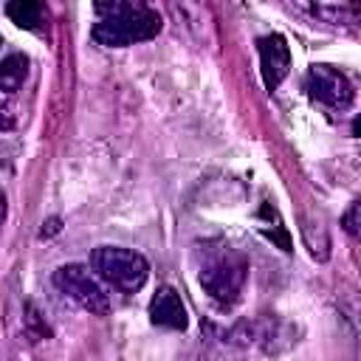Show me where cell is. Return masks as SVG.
<instances>
[{
    "mask_svg": "<svg viewBox=\"0 0 361 361\" xmlns=\"http://www.w3.org/2000/svg\"><path fill=\"white\" fill-rule=\"evenodd\" d=\"M54 231H59V220L54 217V220H48V228H42L39 231V237H48V234H54Z\"/></svg>",
    "mask_w": 361,
    "mask_h": 361,
    "instance_id": "4fadbf2b",
    "label": "cell"
},
{
    "mask_svg": "<svg viewBox=\"0 0 361 361\" xmlns=\"http://www.w3.org/2000/svg\"><path fill=\"white\" fill-rule=\"evenodd\" d=\"M0 42H3V39H0Z\"/></svg>",
    "mask_w": 361,
    "mask_h": 361,
    "instance_id": "9a60e30c",
    "label": "cell"
},
{
    "mask_svg": "<svg viewBox=\"0 0 361 361\" xmlns=\"http://www.w3.org/2000/svg\"><path fill=\"white\" fill-rule=\"evenodd\" d=\"M90 268L93 274L113 285L121 293H135L138 288H144L147 276H149V262L133 251V248H118V245H99L90 254Z\"/></svg>",
    "mask_w": 361,
    "mask_h": 361,
    "instance_id": "7a4b0ae2",
    "label": "cell"
},
{
    "mask_svg": "<svg viewBox=\"0 0 361 361\" xmlns=\"http://www.w3.org/2000/svg\"><path fill=\"white\" fill-rule=\"evenodd\" d=\"M6 14L14 25H20L25 31H39L45 23V8L37 0H14L6 6Z\"/></svg>",
    "mask_w": 361,
    "mask_h": 361,
    "instance_id": "ba28073f",
    "label": "cell"
},
{
    "mask_svg": "<svg viewBox=\"0 0 361 361\" xmlns=\"http://www.w3.org/2000/svg\"><path fill=\"white\" fill-rule=\"evenodd\" d=\"M28 76V56L25 54H8L0 62V90L3 93H14L20 90V85Z\"/></svg>",
    "mask_w": 361,
    "mask_h": 361,
    "instance_id": "9c48e42d",
    "label": "cell"
},
{
    "mask_svg": "<svg viewBox=\"0 0 361 361\" xmlns=\"http://www.w3.org/2000/svg\"><path fill=\"white\" fill-rule=\"evenodd\" d=\"M307 93L316 102H322V104H327L333 110H344L353 102V85H350V79L341 71L330 68V65H313L307 71Z\"/></svg>",
    "mask_w": 361,
    "mask_h": 361,
    "instance_id": "5b68a950",
    "label": "cell"
},
{
    "mask_svg": "<svg viewBox=\"0 0 361 361\" xmlns=\"http://www.w3.org/2000/svg\"><path fill=\"white\" fill-rule=\"evenodd\" d=\"M14 127V113L8 107V102L0 96V130H11Z\"/></svg>",
    "mask_w": 361,
    "mask_h": 361,
    "instance_id": "7c38bea8",
    "label": "cell"
},
{
    "mask_svg": "<svg viewBox=\"0 0 361 361\" xmlns=\"http://www.w3.org/2000/svg\"><path fill=\"white\" fill-rule=\"evenodd\" d=\"M259 45V68H262V82L268 90H276L282 85V79L290 71V48L285 42V37L279 34H268L257 39Z\"/></svg>",
    "mask_w": 361,
    "mask_h": 361,
    "instance_id": "8992f818",
    "label": "cell"
},
{
    "mask_svg": "<svg viewBox=\"0 0 361 361\" xmlns=\"http://www.w3.org/2000/svg\"><path fill=\"white\" fill-rule=\"evenodd\" d=\"M313 14L324 17L327 23H344V17H347V23H353L358 8L355 6H313Z\"/></svg>",
    "mask_w": 361,
    "mask_h": 361,
    "instance_id": "30bf717a",
    "label": "cell"
},
{
    "mask_svg": "<svg viewBox=\"0 0 361 361\" xmlns=\"http://www.w3.org/2000/svg\"><path fill=\"white\" fill-rule=\"evenodd\" d=\"M54 285L71 296L79 307H85L93 316H107L110 313V293L102 285V279L93 274V268L82 262H71L54 271Z\"/></svg>",
    "mask_w": 361,
    "mask_h": 361,
    "instance_id": "3957f363",
    "label": "cell"
},
{
    "mask_svg": "<svg viewBox=\"0 0 361 361\" xmlns=\"http://www.w3.org/2000/svg\"><path fill=\"white\" fill-rule=\"evenodd\" d=\"M245 259L231 254V251H223L217 257H212L203 271H200V285L203 290L217 302V305H231L240 290H243V282H245Z\"/></svg>",
    "mask_w": 361,
    "mask_h": 361,
    "instance_id": "277c9868",
    "label": "cell"
},
{
    "mask_svg": "<svg viewBox=\"0 0 361 361\" xmlns=\"http://www.w3.org/2000/svg\"><path fill=\"white\" fill-rule=\"evenodd\" d=\"M341 226H344V231H347V234H353V237L358 234V203H353V206H350V212L344 214Z\"/></svg>",
    "mask_w": 361,
    "mask_h": 361,
    "instance_id": "8fae6325",
    "label": "cell"
},
{
    "mask_svg": "<svg viewBox=\"0 0 361 361\" xmlns=\"http://www.w3.org/2000/svg\"><path fill=\"white\" fill-rule=\"evenodd\" d=\"M99 23L90 28V37L104 48H127L133 42L152 39L161 31L158 11L138 3H93Z\"/></svg>",
    "mask_w": 361,
    "mask_h": 361,
    "instance_id": "6da1fadb",
    "label": "cell"
},
{
    "mask_svg": "<svg viewBox=\"0 0 361 361\" xmlns=\"http://www.w3.org/2000/svg\"><path fill=\"white\" fill-rule=\"evenodd\" d=\"M6 209H8V206H6V195L0 192V228H3V223H6Z\"/></svg>",
    "mask_w": 361,
    "mask_h": 361,
    "instance_id": "5bb4252c",
    "label": "cell"
},
{
    "mask_svg": "<svg viewBox=\"0 0 361 361\" xmlns=\"http://www.w3.org/2000/svg\"><path fill=\"white\" fill-rule=\"evenodd\" d=\"M149 319L158 327H169V330H186L189 316L186 307L180 302V296L175 293V288L164 285L155 290V296L149 299Z\"/></svg>",
    "mask_w": 361,
    "mask_h": 361,
    "instance_id": "52a82bcc",
    "label": "cell"
}]
</instances>
